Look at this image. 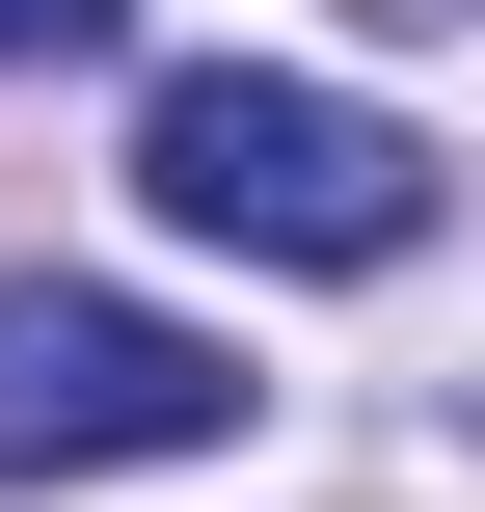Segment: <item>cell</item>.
<instances>
[{
  "label": "cell",
  "mask_w": 485,
  "mask_h": 512,
  "mask_svg": "<svg viewBox=\"0 0 485 512\" xmlns=\"http://www.w3.org/2000/svg\"><path fill=\"white\" fill-rule=\"evenodd\" d=\"M135 189H162L189 243H270V270H405V243H432V135H405V108H324V81H270V54H189V81L135 108Z\"/></svg>",
  "instance_id": "cell-1"
},
{
  "label": "cell",
  "mask_w": 485,
  "mask_h": 512,
  "mask_svg": "<svg viewBox=\"0 0 485 512\" xmlns=\"http://www.w3.org/2000/svg\"><path fill=\"white\" fill-rule=\"evenodd\" d=\"M243 432V351L162 324V297H0V486H108V459H216Z\"/></svg>",
  "instance_id": "cell-2"
},
{
  "label": "cell",
  "mask_w": 485,
  "mask_h": 512,
  "mask_svg": "<svg viewBox=\"0 0 485 512\" xmlns=\"http://www.w3.org/2000/svg\"><path fill=\"white\" fill-rule=\"evenodd\" d=\"M108 27H135V0H0V54H27V81H54V54H108Z\"/></svg>",
  "instance_id": "cell-3"
}]
</instances>
